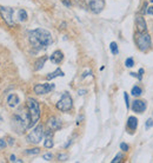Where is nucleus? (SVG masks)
Returning <instances> with one entry per match:
<instances>
[{
	"label": "nucleus",
	"instance_id": "nucleus-24",
	"mask_svg": "<svg viewBox=\"0 0 153 163\" xmlns=\"http://www.w3.org/2000/svg\"><path fill=\"white\" fill-rule=\"evenodd\" d=\"M152 127H153V119L152 118H149V119L146 121V123H145V129L149 130V129H151Z\"/></svg>",
	"mask_w": 153,
	"mask_h": 163
},
{
	"label": "nucleus",
	"instance_id": "nucleus-1",
	"mask_svg": "<svg viewBox=\"0 0 153 163\" xmlns=\"http://www.w3.org/2000/svg\"><path fill=\"white\" fill-rule=\"evenodd\" d=\"M29 39L31 45L35 50H44L47 49L52 43L53 38L51 32H48L45 29H35L29 32Z\"/></svg>",
	"mask_w": 153,
	"mask_h": 163
},
{
	"label": "nucleus",
	"instance_id": "nucleus-30",
	"mask_svg": "<svg viewBox=\"0 0 153 163\" xmlns=\"http://www.w3.org/2000/svg\"><path fill=\"white\" fill-rule=\"evenodd\" d=\"M122 154H118L113 160H112V163H117V162H120L122 161Z\"/></svg>",
	"mask_w": 153,
	"mask_h": 163
},
{
	"label": "nucleus",
	"instance_id": "nucleus-13",
	"mask_svg": "<svg viewBox=\"0 0 153 163\" xmlns=\"http://www.w3.org/2000/svg\"><path fill=\"white\" fill-rule=\"evenodd\" d=\"M138 124H139V122H138V119H137L134 116H130V117L127 118V124H126V125H127V129L131 131V132L137 130Z\"/></svg>",
	"mask_w": 153,
	"mask_h": 163
},
{
	"label": "nucleus",
	"instance_id": "nucleus-14",
	"mask_svg": "<svg viewBox=\"0 0 153 163\" xmlns=\"http://www.w3.org/2000/svg\"><path fill=\"white\" fill-rule=\"evenodd\" d=\"M62 59H64V53L59 51V50H57V51H54L52 55H51V57H50V60L53 63V64H60L61 62H62Z\"/></svg>",
	"mask_w": 153,
	"mask_h": 163
},
{
	"label": "nucleus",
	"instance_id": "nucleus-12",
	"mask_svg": "<svg viewBox=\"0 0 153 163\" xmlns=\"http://www.w3.org/2000/svg\"><path fill=\"white\" fill-rule=\"evenodd\" d=\"M47 125H48V128L51 129V130H59L61 129V121L58 118V117H51L50 119H48V122H47Z\"/></svg>",
	"mask_w": 153,
	"mask_h": 163
},
{
	"label": "nucleus",
	"instance_id": "nucleus-18",
	"mask_svg": "<svg viewBox=\"0 0 153 163\" xmlns=\"http://www.w3.org/2000/svg\"><path fill=\"white\" fill-rule=\"evenodd\" d=\"M131 94H132L134 97H139V96H141V94H143V89H141L140 86L135 85V86H133V88H132Z\"/></svg>",
	"mask_w": 153,
	"mask_h": 163
},
{
	"label": "nucleus",
	"instance_id": "nucleus-32",
	"mask_svg": "<svg viewBox=\"0 0 153 163\" xmlns=\"http://www.w3.org/2000/svg\"><path fill=\"white\" fill-rule=\"evenodd\" d=\"M146 13H147L149 15H153V6H150V7L147 8V11H146Z\"/></svg>",
	"mask_w": 153,
	"mask_h": 163
},
{
	"label": "nucleus",
	"instance_id": "nucleus-35",
	"mask_svg": "<svg viewBox=\"0 0 153 163\" xmlns=\"http://www.w3.org/2000/svg\"><path fill=\"white\" fill-rule=\"evenodd\" d=\"M89 74H92V71H86V72H84V74L81 76V78H85V77H87Z\"/></svg>",
	"mask_w": 153,
	"mask_h": 163
},
{
	"label": "nucleus",
	"instance_id": "nucleus-31",
	"mask_svg": "<svg viewBox=\"0 0 153 163\" xmlns=\"http://www.w3.org/2000/svg\"><path fill=\"white\" fill-rule=\"evenodd\" d=\"M61 2L66 6V7H71V5H72V2H71V0H60Z\"/></svg>",
	"mask_w": 153,
	"mask_h": 163
},
{
	"label": "nucleus",
	"instance_id": "nucleus-20",
	"mask_svg": "<svg viewBox=\"0 0 153 163\" xmlns=\"http://www.w3.org/2000/svg\"><path fill=\"white\" fill-rule=\"evenodd\" d=\"M110 50H111L112 55H114V56L119 53V49H118V45H117L116 41H112V43L110 44Z\"/></svg>",
	"mask_w": 153,
	"mask_h": 163
},
{
	"label": "nucleus",
	"instance_id": "nucleus-5",
	"mask_svg": "<svg viewBox=\"0 0 153 163\" xmlns=\"http://www.w3.org/2000/svg\"><path fill=\"white\" fill-rule=\"evenodd\" d=\"M44 136H45L44 127H42L41 124H39V125H37V127L27 135L26 141H27L29 143H32V144H38L39 142H41V139H42Z\"/></svg>",
	"mask_w": 153,
	"mask_h": 163
},
{
	"label": "nucleus",
	"instance_id": "nucleus-3",
	"mask_svg": "<svg viewBox=\"0 0 153 163\" xmlns=\"http://www.w3.org/2000/svg\"><path fill=\"white\" fill-rule=\"evenodd\" d=\"M134 40H135V45L137 47L145 52L151 47L152 40H151V35L147 32H137L134 35Z\"/></svg>",
	"mask_w": 153,
	"mask_h": 163
},
{
	"label": "nucleus",
	"instance_id": "nucleus-7",
	"mask_svg": "<svg viewBox=\"0 0 153 163\" xmlns=\"http://www.w3.org/2000/svg\"><path fill=\"white\" fill-rule=\"evenodd\" d=\"M0 14H1L2 19L6 21V24H7L8 26H14V20H13L14 10H13L12 7L1 6V7H0Z\"/></svg>",
	"mask_w": 153,
	"mask_h": 163
},
{
	"label": "nucleus",
	"instance_id": "nucleus-37",
	"mask_svg": "<svg viewBox=\"0 0 153 163\" xmlns=\"http://www.w3.org/2000/svg\"><path fill=\"white\" fill-rule=\"evenodd\" d=\"M8 144H10V145L14 144V139H13V138H8Z\"/></svg>",
	"mask_w": 153,
	"mask_h": 163
},
{
	"label": "nucleus",
	"instance_id": "nucleus-9",
	"mask_svg": "<svg viewBox=\"0 0 153 163\" xmlns=\"http://www.w3.org/2000/svg\"><path fill=\"white\" fill-rule=\"evenodd\" d=\"M53 89H54V84H48V83H46V84H37L33 88V90H34V92L37 95H46L50 91H52Z\"/></svg>",
	"mask_w": 153,
	"mask_h": 163
},
{
	"label": "nucleus",
	"instance_id": "nucleus-33",
	"mask_svg": "<svg viewBox=\"0 0 153 163\" xmlns=\"http://www.w3.org/2000/svg\"><path fill=\"white\" fill-rule=\"evenodd\" d=\"M86 92H87V91H86L85 89H83V90H78V95H80V96H84Z\"/></svg>",
	"mask_w": 153,
	"mask_h": 163
},
{
	"label": "nucleus",
	"instance_id": "nucleus-29",
	"mask_svg": "<svg viewBox=\"0 0 153 163\" xmlns=\"http://www.w3.org/2000/svg\"><path fill=\"white\" fill-rule=\"evenodd\" d=\"M68 159V155L67 154H59V156H58V160L59 161H66Z\"/></svg>",
	"mask_w": 153,
	"mask_h": 163
},
{
	"label": "nucleus",
	"instance_id": "nucleus-22",
	"mask_svg": "<svg viewBox=\"0 0 153 163\" xmlns=\"http://www.w3.org/2000/svg\"><path fill=\"white\" fill-rule=\"evenodd\" d=\"M25 153L27 155H38L40 153V149L39 148H33V149H26Z\"/></svg>",
	"mask_w": 153,
	"mask_h": 163
},
{
	"label": "nucleus",
	"instance_id": "nucleus-26",
	"mask_svg": "<svg viewBox=\"0 0 153 163\" xmlns=\"http://www.w3.org/2000/svg\"><path fill=\"white\" fill-rule=\"evenodd\" d=\"M130 74H131L132 77H134V78H138L139 80H141V79H143V74H141V73H135V72H131Z\"/></svg>",
	"mask_w": 153,
	"mask_h": 163
},
{
	"label": "nucleus",
	"instance_id": "nucleus-2",
	"mask_svg": "<svg viewBox=\"0 0 153 163\" xmlns=\"http://www.w3.org/2000/svg\"><path fill=\"white\" fill-rule=\"evenodd\" d=\"M12 125L18 133H23L25 130L31 128V116L25 109L18 110L12 117Z\"/></svg>",
	"mask_w": 153,
	"mask_h": 163
},
{
	"label": "nucleus",
	"instance_id": "nucleus-34",
	"mask_svg": "<svg viewBox=\"0 0 153 163\" xmlns=\"http://www.w3.org/2000/svg\"><path fill=\"white\" fill-rule=\"evenodd\" d=\"M0 147H1V149L6 147V142H5V139H0Z\"/></svg>",
	"mask_w": 153,
	"mask_h": 163
},
{
	"label": "nucleus",
	"instance_id": "nucleus-6",
	"mask_svg": "<svg viewBox=\"0 0 153 163\" xmlns=\"http://www.w3.org/2000/svg\"><path fill=\"white\" fill-rule=\"evenodd\" d=\"M73 106V100H72V97L70 96V94L67 92H64L61 98L58 100L57 103V109L60 110L62 112H67L72 109Z\"/></svg>",
	"mask_w": 153,
	"mask_h": 163
},
{
	"label": "nucleus",
	"instance_id": "nucleus-17",
	"mask_svg": "<svg viewBox=\"0 0 153 163\" xmlns=\"http://www.w3.org/2000/svg\"><path fill=\"white\" fill-rule=\"evenodd\" d=\"M46 60H47V57H41V58H39V59L34 63V70H35V71H39L40 69H42L44 65H45V63H46Z\"/></svg>",
	"mask_w": 153,
	"mask_h": 163
},
{
	"label": "nucleus",
	"instance_id": "nucleus-15",
	"mask_svg": "<svg viewBox=\"0 0 153 163\" xmlns=\"http://www.w3.org/2000/svg\"><path fill=\"white\" fill-rule=\"evenodd\" d=\"M19 103H20V99L18 97V95L11 94V95L7 96V104H8L10 108H15Z\"/></svg>",
	"mask_w": 153,
	"mask_h": 163
},
{
	"label": "nucleus",
	"instance_id": "nucleus-28",
	"mask_svg": "<svg viewBox=\"0 0 153 163\" xmlns=\"http://www.w3.org/2000/svg\"><path fill=\"white\" fill-rule=\"evenodd\" d=\"M120 149H122V151H128V149H130V147H128V144H126V143H120Z\"/></svg>",
	"mask_w": 153,
	"mask_h": 163
},
{
	"label": "nucleus",
	"instance_id": "nucleus-10",
	"mask_svg": "<svg viewBox=\"0 0 153 163\" xmlns=\"http://www.w3.org/2000/svg\"><path fill=\"white\" fill-rule=\"evenodd\" d=\"M146 108H147V104L143 99H135L131 105L132 111L135 112V114H143L146 110Z\"/></svg>",
	"mask_w": 153,
	"mask_h": 163
},
{
	"label": "nucleus",
	"instance_id": "nucleus-21",
	"mask_svg": "<svg viewBox=\"0 0 153 163\" xmlns=\"http://www.w3.org/2000/svg\"><path fill=\"white\" fill-rule=\"evenodd\" d=\"M53 145H54V143H53L52 137H46V139H45V142H44V147L50 149V148H53Z\"/></svg>",
	"mask_w": 153,
	"mask_h": 163
},
{
	"label": "nucleus",
	"instance_id": "nucleus-41",
	"mask_svg": "<svg viewBox=\"0 0 153 163\" xmlns=\"http://www.w3.org/2000/svg\"><path fill=\"white\" fill-rule=\"evenodd\" d=\"M0 149H1V147H0Z\"/></svg>",
	"mask_w": 153,
	"mask_h": 163
},
{
	"label": "nucleus",
	"instance_id": "nucleus-4",
	"mask_svg": "<svg viewBox=\"0 0 153 163\" xmlns=\"http://www.w3.org/2000/svg\"><path fill=\"white\" fill-rule=\"evenodd\" d=\"M27 109L31 116V128L37 124V122L40 118V106L39 103L34 98H29L27 99Z\"/></svg>",
	"mask_w": 153,
	"mask_h": 163
},
{
	"label": "nucleus",
	"instance_id": "nucleus-38",
	"mask_svg": "<svg viewBox=\"0 0 153 163\" xmlns=\"http://www.w3.org/2000/svg\"><path fill=\"white\" fill-rule=\"evenodd\" d=\"M71 143H72V141H71V139H70V141H68V142H67V143H66V144H65V145H64V147H65V148H67V147H68V145H70V144H71Z\"/></svg>",
	"mask_w": 153,
	"mask_h": 163
},
{
	"label": "nucleus",
	"instance_id": "nucleus-19",
	"mask_svg": "<svg viewBox=\"0 0 153 163\" xmlns=\"http://www.w3.org/2000/svg\"><path fill=\"white\" fill-rule=\"evenodd\" d=\"M18 19L20 21H26L27 20V12L25 10H19L18 11Z\"/></svg>",
	"mask_w": 153,
	"mask_h": 163
},
{
	"label": "nucleus",
	"instance_id": "nucleus-8",
	"mask_svg": "<svg viewBox=\"0 0 153 163\" xmlns=\"http://www.w3.org/2000/svg\"><path fill=\"white\" fill-rule=\"evenodd\" d=\"M84 1L86 2L87 8L94 14L100 13L105 7V1L104 0H84Z\"/></svg>",
	"mask_w": 153,
	"mask_h": 163
},
{
	"label": "nucleus",
	"instance_id": "nucleus-39",
	"mask_svg": "<svg viewBox=\"0 0 153 163\" xmlns=\"http://www.w3.org/2000/svg\"><path fill=\"white\" fill-rule=\"evenodd\" d=\"M139 73H141V74H143V73H144V69H140V70H139Z\"/></svg>",
	"mask_w": 153,
	"mask_h": 163
},
{
	"label": "nucleus",
	"instance_id": "nucleus-40",
	"mask_svg": "<svg viewBox=\"0 0 153 163\" xmlns=\"http://www.w3.org/2000/svg\"><path fill=\"white\" fill-rule=\"evenodd\" d=\"M151 1H152V2H153V0H151Z\"/></svg>",
	"mask_w": 153,
	"mask_h": 163
},
{
	"label": "nucleus",
	"instance_id": "nucleus-27",
	"mask_svg": "<svg viewBox=\"0 0 153 163\" xmlns=\"http://www.w3.org/2000/svg\"><path fill=\"white\" fill-rule=\"evenodd\" d=\"M42 159H44L45 161H51V160L53 159V155H52L51 153H48V154H45V155L42 156Z\"/></svg>",
	"mask_w": 153,
	"mask_h": 163
},
{
	"label": "nucleus",
	"instance_id": "nucleus-25",
	"mask_svg": "<svg viewBox=\"0 0 153 163\" xmlns=\"http://www.w3.org/2000/svg\"><path fill=\"white\" fill-rule=\"evenodd\" d=\"M124 99H125L126 108L128 109V108H130V98H128V94H127V92H124Z\"/></svg>",
	"mask_w": 153,
	"mask_h": 163
},
{
	"label": "nucleus",
	"instance_id": "nucleus-16",
	"mask_svg": "<svg viewBox=\"0 0 153 163\" xmlns=\"http://www.w3.org/2000/svg\"><path fill=\"white\" fill-rule=\"evenodd\" d=\"M64 76H65V73L61 71L60 69H57L54 72L48 73V74L46 76V79H47V80H51V79H54L56 77H64Z\"/></svg>",
	"mask_w": 153,
	"mask_h": 163
},
{
	"label": "nucleus",
	"instance_id": "nucleus-36",
	"mask_svg": "<svg viewBox=\"0 0 153 163\" xmlns=\"http://www.w3.org/2000/svg\"><path fill=\"white\" fill-rule=\"evenodd\" d=\"M10 161H11V162H17L18 160L15 159V156H14V155H11V157H10Z\"/></svg>",
	"mask_w": 153,
	"mask_h": 163
},
{
	"label": "nucleus",
	"instance_id": "nucleus-11",
	"mask_svg": "<svg viewBox=\"0 0 153 163\" xmlns=\"http://www.w3.org/2000/svg\"><path fill=\"white\" fill-rule=\"evenodd\" d=\"M135 27H137V32H146L147 31L146 21L141 15L135 17Z\"/></svg>",
	"mask_w": 153,
	"mask_h": 163
},
{
	"label": "nucleus",
	"instance_id": "nucleus-23",
	"mask_svg": "<svg viewBox=\"0 0 153 163\" xmlns=\"http://www.w3.org/2000/svg\"><path fill=\"white\" fill-rule=\"evenodd\" d=\"M125 66H126V67H133V66H134V60H133L132 57H130V58H127V59L125 60Z\"/></svg>",
	"mask_w": 153,
	"mask_h": 163
}]
</instances>
